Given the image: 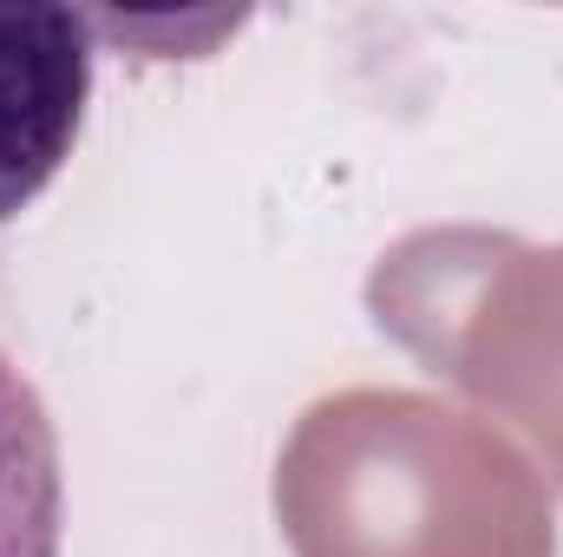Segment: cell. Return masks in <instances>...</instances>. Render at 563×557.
<instances>
[{"label":"cell","instance_id":"2","mask_svg":"<svg viewBox=\"0 0 563 557\" xmlns=\"http://www.w3.org/2000/svg\"><path fill=\"white\" fill-rule=\"evenodd\" d=\"M66 479L59 433L33 381L0 354V557H59Z\"/></svg>","mask_w":563,"mask_h":557},{"label":"cell","instance_id":"1","mask_svg":"<svg viewBox=\"0 0 563 557\" xmlns=\"http://www.w3.org/2000/svg\"><path fill=\"white\" fill-rule=\"evenodd\" d=\"M92 20L46 0H0V223H13L73 157L92 99Z\"/></svg>","mask_w":563,"mask_h":557}]
</instances>
